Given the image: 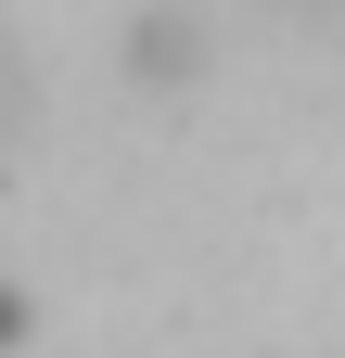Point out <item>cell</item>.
Here are the masks:
<instances>
[{"label": "cell", "instance_id": "cell-1", "mask_svg": "<svg viewBox=\"0 0 345 358\" xmlns=\"http://www.w3.org/2000/svg\"><path fill=\"white\" fill-rule=\"evenodd\" d=\"M26 115H38V90H26V52H13V26H0V154L26 141Z\"/></svg>", "mask_w": 345, "mask_h": 358}]
</instances>
